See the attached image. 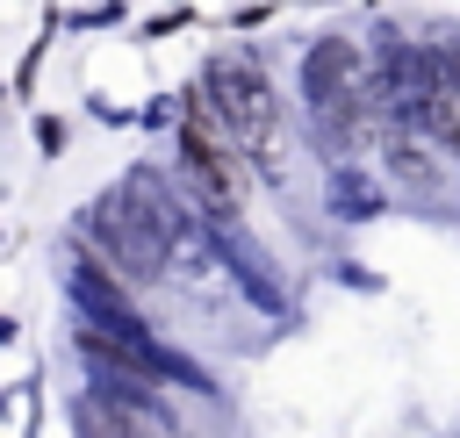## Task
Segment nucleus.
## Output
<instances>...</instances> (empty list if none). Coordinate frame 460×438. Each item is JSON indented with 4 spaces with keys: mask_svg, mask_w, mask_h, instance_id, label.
<instances>
[{
    "mask_svg": "<svg viewBox=\"0 0 460 438\" xmlns=\"http://www.w3.org/2000/svg\"><path fill=\"white\" fill-rule=\"evenodd\" d=\"M93 237H101L137 280H151V273L165 266V237H172V223H137V215H129V194H108V201L93 208Z\"/></svg>",
    "mask_w": 460,
    "mask_h": 438,
    "instance_id": "39448f33",
    "label": "nucleus"
},
{
    "mask_svg": "<svg viewBox=\"0 0 460 438\" xmlns=\"http://www.w3.org/2000/svg\"><path fill=\"white\" fill-rule=\"evenodd\" d=\"M302 86H309V101L345 129V122L367 108V57H359L352 43H316L309 65H302Z\"/></svg>",
    "mask_w": 460,
    "mask_h": 438,
    "instance_id": "f03ea898",
    "label": "nucleus"
},
{
    "mask_svg": "<svg viewBox=\"0 0 460 438\" xmlns=\"http://www.w3.org/2000/svg\"><path fill=\"white\" fill-rule=\"evenodd\" d=\"M72 416H79L86 438H172V424L158 416L151 395H129V388H108V381H93Z\"/></svg>",
    "mask_w": 460,
    "mask_h": 438,
    "instance_id": "7ed1b4c3",
    "label": "nucleus"
},
{
    "mask_svg": "<svg viewBox=\"0 0 460 438\" xmlns=\"http://www.w3.org/2000/svg\"><path fill=\"white\" fill-rule=\"evenodd\" d=\"M180 151H187V172H194V187H201V201L208 208H237L244 201V165H237V151L201 122V115H187V129H180Z\"/></svg>",
    "mask_w": 460,
    "mask_h": 438,
    "instance_id": "20e7f679",
    "label": "nucleus"
},
{
    "mask_svg": "<svg viewBox=\"0 0 460 438\" xmlns=\"http://www.w3.org/2000/svg\"><path fill=\"white\" fill-rule=\"evenodd\" d=\"M208 122L237 144V151H280V108H273V86H266V72L252 65V57H237V50H223L216 65H208Z\"/></svg>",
    "mask_w": 460,
    "mask_h": 438,
    "instance_id": "f257e3e1",
    "label": "nucleus"
}]
</instances>
